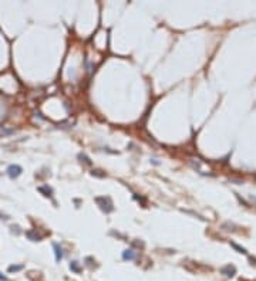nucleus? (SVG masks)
<instances>
[{"label": "nucleus", "mask_w": 256, "mask_h": 281, "mask_svg": "<svg viewBox=\"0 0 256 281\" xmlns=\"http://www.w3.org/2000/svg\"><path fill=\"white\" fill-rule=\"evenodd\" d=\"M232 247H233V249H236L238 251H239V253H243V254H246V250L243 249V247H239V246H238V244H235V243H232Z\"/></svg>", "instance_id": "1a4fd4ad"}, {"label": "nucleus", "mask_w": 256, "mask_h": 281, "mask_svg": "<svg viewBox=\"0 0 256 281\" xmlns=\"http://www.w3.org/2000/svg\"><path fill=\"white\" fill-rule=\"evenodd\" d=\"M0 281H7V277H6V275H3L1 273H0Z\"/></svg>", "instance_id": "9b49d317"}, {"label": "nucleus", "mask_w": 256, "mask_h": 281, "mask_svg": "<svg viewBox=\"0 0 256 281\" xmlns=\"http://www.w3.org/2000/svg\"><path fill=\"white\" fill-rule=\"evenodd\" d=\"M26 236L30 238V240H33V241H39V240H41V236H40V234H37L34 230H29V231L26 233Z\"/></svg>", "instance_id": "39448f33"}, {"label": "nucleus", "mask_w": 256, "mask_h": 281, "mask_svg": "<svg viewBox=\"0 0 256 281\" xmlns=\"http://www.w3.org/2000/svg\"><path fill=\"white\" fill-rule=\"evenodd\" d=\"M221 271H222V274H225V275H228V277H232V275L235 274V271H236V270H235L233 266H231V264H229V266L224 267V268H222Z\"/></svg>", "instance_id": "20e7f679"}, {"label": "nucleus", "mask_w": 256, "mask_h": 281, "mask_svg": "<svg viewBox=\"0 0 256 281\" xmlns=\"http://www.w3.org/2000/svg\"><path fill=\"white\" fill-rule=\"evenodd\" d=\"M70 268H71L73 271H75V273H78V271H80V267H78L77 261H73V263L70 264Z\"/></svg>", "instance_id": "6e6552de"}, {"label": "nucleus", "mask_w": 256, "mask_h": 281, "mask_svg": "<svg viewBox=\"0 0 256 281\" xmlns=\"http://www.w3.org/2000/svg\"><path fill=\"white\" fill-rule=\"evenodd\" d=\"M39 190L43 192V193H46L44 196H51V189H50V187H47V186H41V187H39Z\"/></svg>", "instance_id": "0eeeda50"}, {"label": "nucleus", "mask_w": 256, "mask_h": 281, "mask_svg": "<svg viewBox=\"0 0 256 281\" xmlns=\"http://www.w3.org/2000/svg\"><path fill=\"white\" fill-rule=\"evenodd\" d=\"M53 249H54V253H56V260H57V261H61V260H63V249H61L57 243H53Z\"/></svg>", "instance_id": "7ed1b4c3"}, {"label": "nucleus", "mask_w": 256, "mask_h": 281, "mask_svg": "<svg viewBox=\"0 0 256 281\" xmlns=\"http://www.w3.org/2000/svg\"><path fill=\"white\" fill-rule=\"evenodd\" d=\"M122 259H124V260H134V259H135V251H134V250H131V249L125 250V251L122 253Z\"/></svg>", "instance_id": "423d86ee"}, {"label": "nucleus", "mask_w": 256, "mask_h": 281, "mask_svg": "<svg viewBox=\"0 0 256 281\" xmlns=\"http://www.w3.org/2000/svg\"><path fill=\"white\" fill-rule=\"evenodd\" d=\"M21 268H23V266H10V267H9V271L13 273V271H19V270H21Z\"/></svg>", "instance_id": "9d476101"}, {"label": "nucleus", "mask_w": 256, "mask_h": 281, "mask_svg": "<svg viewBox=\"0 0 256 281\" xmlns=\"http://www.w3.org/2000/svg\"><path fill=\"white\" fill-rule=\"evenodd\" d=\"M96 202L100 205V207L105 212V213H110L114 207H113V203L108 197H96Z\"/></svg>", "instance_id": "f257e3e1"}, {"label": "nucleus", "mask_w": 256, "mask_h": 281, "mask_svg": "<svg viewBox=\"0 0 256 281\" xmlns=\"http://www.w3.org/2000/svg\"><path fill=\"white\" fill-rule=\"evenodd\" d=\"M23 172V169H21V166L19 165H10L9 168H7V175H9V178L11 179H16V178H19Z\"/></svg>", "instance_id": "f03ea898"}]
</instances>
